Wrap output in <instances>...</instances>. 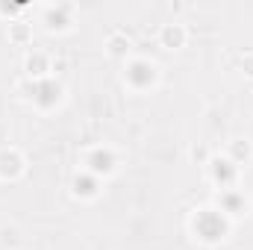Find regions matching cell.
<instances>
[{"mask_svg": "<svg viewBox=\"0 0 253 250\" xmlns=\"http://www.w3.org/2000/svg\"><path fill=\"white\" fill-rule=\"evenodd\" d=\"M230 218L218 209V206H203L191 215V233L197 242L203 245H221L230 233Z\"/></svg>", "mask_w": 253, "mask_h": 250, "instance_id": "1", "label": "cell"}, {"mask_svg": "<svg viewBox=\"0 0 253 250\" xmlns=\"http://www.w3.org/2000/svg\"><path fill=\"white\" fill-rule=\"evenodd\" d=\"M156 80H159V71H156L153 62H147V59H126L124 83L132 91H147V88L156 85Z\"/></svg>", "mask_w": 253, "mask_h": 250, "instance_id": "2", "label": "cell"}, {"mask_svg": "<svg viewBox=\"0 0 253 250\" xmlns=\"http://www.w3.org/2000/svg\"><path fill=\"white\" fill-rule=\"evenodd\" d=\"M83 171H88V174H94L97 180H106V177H112L115 171H118V156H115V150L112 147H91L85 156H83Z\"/></svg>", "mask_w": 253, "mask_h": 250, "instance_id": "3", "label": "cell"}, {"mask_svg": "<svg viewBox=\"0 0 253 250\" xmlns=\"http://www.w3.org/2000/svg\"><path fill=\"white\" fill-rule=\"evenodd\" d=\"M239 171H242V168L233 165L227 156H212V159L206 162V174H209V180L221 188V191L236 188V183H239Z\"/></svg>", "mask_w": 253, "mask_h": 250, "instance_id": "4", "label": "cell"}, {"mask_svg": "<svg viewBox=\"0 0 253 250\" xmlns=\"http://www.w3.org/2000/svg\"><path fill=\"white\" fill-rule=\"evenodd\" d=\"M230 221H236V218H245L248 212H251V197L242 191V188H227V191H221L218 194V203H215Z\"/></svg>", "mask_w": 253, "mask_h": 250, "instance_id": "5", "label": "cell"}, {"mask_svg": "<svg viewBox=\"0 0 253 250\" xmlns=\"http://www.w3.org/2000/svg\"><path fill=\"white\" fill-rule=\"evenodd\" d=\"M30 91H33L30 97H33V103H36L39 109H53V106L62 100V85H59L53 77H47V80H36Z\"/></svg>", "mask_w": 253, "mask_h": 250, "instance_id": "6", "label": "cell"}, {"mask_svg": "<svg viewBox=\"0 0 253 250\" xmlns=\"http://www.w3.org/2000/svg\"><path fill=\"white\" fill-rule=\"evenodd\" d=\"M27 174V159L18 147H3L0 150V180L15 183Z\"/></svg>", "mask_w": 253, "mask_h": 250, "instance_id": "7", "label": "cell"}, {"mask_svg": "<svg viewBox=\"0 0 253 250\" xmlns=\"http://www.w3.org/2000/svg\"><path fill=\"white\" fill-rule=\"evenodd\" d=\"M74 24V6L59 3V6H47L44 9V30L47 33H65Z\"/></svg>", "mask_w": 253, "mask_h": 250, "instance_id": "8", "label": "cell"}, {"mask_svg": "<svg viewBox=\"0 0 253 250\" xmlns=\"http://www.w3.org/2000/svg\"><path fill=\"white\" fill-rule=\"evenodd\" d=\"M71 194L77 200H94L100 194V180L88 171H77L74 180H71Z\"/></svg>", "mask_w": 253, "mask_h": 250, "instance_id": "9", "label": "cell"}, {"mask_svg": "<svg viewBox=\"0 0 253 250\" xmlns=\"http://www.w3.org/2000/svg\"><path fill=\"white\" fill-rule=\"evenodd\" d=\"M189 42V30L183 24H162L159 27V44L165 50H183Z\"/></svg>", "mask_w": 253, "mask_h": 250, "instance_id": "10", "label": "cell"}, {"mask_svg": "<svg viewBox=\"0 0 253 250\" xmlns=\"http://www.w3.org/2000/svg\"><path fill=\"white\" fill-rule=\"evenodd\" d=\"M24 71H27V77H30L33 83H36V80H47V77H50V71H53L50 56H47V53H42V50L27 53V59H24Z\"/></svg>", "mask_w": 253, "mask_h": 250, "instance_id": "11", "label": "cell"}, {"mask_svg": "<svg viewBox=\"0 0 253 250\" xmlns=\"http://www.w3.org/2000/svg\"><path fill=\"white\" fill-rule=\"evenodd\" d=\"M224 156H227L233 165L242 168V165H248V162L253 159V144L248 141V138H233V141L227 144V153H224Z\"/></svg>", "mask_w": 253, "mask_h": 250, "instance_id": "12", "label": "cell"}, {"mask_svg": "<svg viewBox=\"0 0 253 250\" xmlns=\"http://www.w3.org/2000/svg\"><path fill=\"white\" fill-rule=\"evenodd\" d=\"M129 47H132V42H129L126 33H112L109 42H106V53L112 59H126L129 56Z\"/></svg>", "mask_w": 253, "mask_h": 250, "instance_id": "13", "label": "cell"}, {"mask_svg": "<svg viewBox=\"0 0 253 250\" xmlns=\"http://www.w3.org/2000/svg\"><path fill=\"white\" fill-rule=\"evenodd\" d=\"M9 42H12V44H18V47L30 44V42H33V27H30V24H24V21L9 24Z\"/></svg>", "mask_w": 253, "mask_h": 250, "instance_id": "14", "label": "cell"}, {"mask_svg": "<svg viewBox=\"0 0 253 250\" xmlns=\"http://www.w3.org/2000/svg\"><path fill=\"white\" fill-rule=\"evenodd\" d=\"M239 71L253 80V50H245V53L239 56Z\"/></svg>", "mask_w": 253, "mask_h": 250, "instance_id": "15", "label": "cell"}]
</instances>
